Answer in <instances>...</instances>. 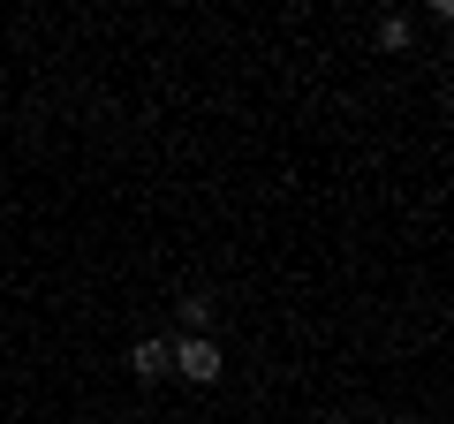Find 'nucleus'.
<instances>
[{"mask_svg":"<svg viewBox=\"0 0 454 424\" xmlns=\"http://www.w3.org/2000/svg\"><path fill=\"white\" fill-rule=\"evenodd\" d=\"M379 46H387V53L409 46V16H402V8H387V16H379Z\"/></svg>","mask_w":454,"mask_h":424,"instance_id":"obj_4","label":"nucleus"},{"mask_svg":"<svg viewBox=\"0 0 454 424\" xmlns=\"http://www.w3.org/2000/svg\"><path fill=\"white\" fill-rule=\"evenodd\" d=\"M129 372L145 379V387H160V379L175 372V364H167V342H137V349H129Z\"/></svg>","mask_w":454,"mask_h":424,"instance_id":"obj_3","label":"nucleus"},{"mask_svg":"<svg viewBox=\"0 0 454 424\" xmlns=\"http://www.w3.org/2000/svg\"><path fill=\"white\" fill-rule=\"evenodd\" d=\"M212 326H220V295L212 288L175 295V342H197V334H212Z\"/></svg>","mask_w":454,"mask_h":424,"instance_id":"obj_2","label":"nucleus"},{"mask_svg":"<svg viewBox=\"0 0 454 424\" xmlns=\"http://www.w3.org/2000/svg\"><path fill=\"white\" fill-rule=\"evenodd\" d=\"M167 364H175V379H190V387H220L227 379V357L212 334H197V342H167Z\"/></svg>","mask_w":454,"mask_h":424,"instance_id":"obj_1","label":"nucleus"}]
</instances>
